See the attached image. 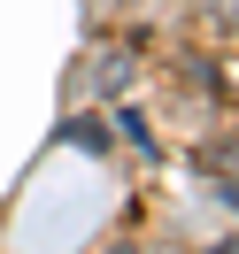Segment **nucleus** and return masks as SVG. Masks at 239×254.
Wrapping results in <instances>:
<instances>
[{
    "mask_svg": "<svg viewBox=\"0 0 239 254\" xmlns=\"http://www.w3.org/2000/svg\"><path fill=\"white\" fill-rule=\"evenodd\" d=\"M208 162H224V170H239V139H224V146H216Z\"/></svg>",
    "mask_w": 239,
    "mask_h": 254,
    "instance_id": "obj_1",
    "label": "nucleus"
},
{
    "mask_svg": "<svg viewBox=\"0 0 239 254\" xmlns=\"http://www.w3.org/2000/svg\"><path fill=\"white\" fill-rule=\"evenodd\" d=\"M108 254H139V247H131V239H116V247H108Z\"/></svg>",
    "mask_w": 239,
    "mask_h": 254,
    "instance_id": "obj_2",
    "label": "nucleus"
}]
</instances>
